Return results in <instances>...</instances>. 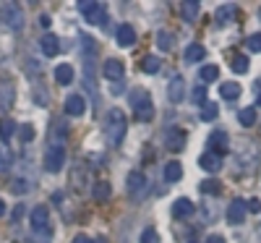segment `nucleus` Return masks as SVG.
Returning a JSON list of instances; mask_svg holds the SVG:
<instances>
[{
    "label": "nucleus",
    "mask_w": 261,
    "mask_h": 243,
    "mask_svg": "<svg viewBox=\"0 0 261 243\" xmlns=\"http://www.w3.org/2000/svg\"><path fill=\"white\" fill-rule=\"evenodd\" d=\"M125 131H128V115L123 113L120 107H110L105 115V136L110 147H120L125 139Z\"/></svg>",
    "instance_id": "f257e3e1"
},
{
    "label": "nucleus",
    "mask_w": 261,
    "mask_h": 243,
    "mask_svg": "<svg viewBox=\"0 0 261 243\" xmlns=\"http://www.w3.org/2000/svg\"><path fill=\"white\" fill-rule=\"evenodd\" d=\"M258 162H261V149H258L256 141L243 139L241 144L235 147V165H238V170L251 173V170H256Z\"/></svg>",
    "instance_id": "f03ea898"
},
{
    "label": "nucleus",
    "mask_w": 261,
    "mask_h": 243,
    "mask_svg": "<svg viewBox=\"0 0 261 243\" xmlns=\"http://www.w3.org/2000/svg\"><path fill=\"white\" fill-rule=\"evenodd\" d=\"M128 102H130V110H134L139 123H149L154 118V102H151V94L146 89H130Z\"/></svg>",
    "instance_id": "7ed1b4c3"
},
{
    "label": "nucleus",
    "mask_w": 261,
    "mask_h": 243,
    "mask_svg": "<svg viewBox=\"0 0 261 243\" xmlns=\"http://www.w3.org/2000/svg\"><path fill=\"white\" fill-rule=\"evenodd\" d=\"M0 21H3V27L11 29V32H21L24 29V8H21L18 3H3L0 6Z\"/></svg>",
    "instance_id": "20e7f679"
},
{
    "label": "nucleus",
    "mask_w": 261,
    "mask_h": 243,
    "mask_svg": "<svg viewBox=\"0 0 261 243\" xmlns=\"http://www.w3.org/2000/svg\"><path fill=\"white\" fill-rule=\"evenodd\" d=\"M42 165H45L47 173H60L63 165H65V147L63 144H50L45 149V157H42Z\"/></svg>",
    "instance_id": "39448f33"
},
{
    "label": "nucleus",
    "mask_w": 261,
    "mask_h": 243,
    "mask_svg": "<svg viewBox=\"0 0 261 243\" xmlns=\"http://www.w3.org/2000/svg\"><path fill=\"white\" fill-rule=\"evenodd\" d=\"M125 191L130 199H144V193L149 191V181L141 170H130L125 175Z\"/></svg>",
    "instance_id": "423d86ee"
},
{
    "label": "nucleus",
    "mask_w": 261,
    "mask_h": 243,
    "mask_svg": "<svg viewBox=\"0 0 261 243\" xmlns=\"http://www.w3.org/2000/svg\"><path fill=\"white\" fill-rule=\"evenodd\" d=\"M79 11L84 16L86 24H105V18H107V8L102 3H94V0H86V3H79Z\"/></svg>",
    "instance_id": "0eeeda50"
},
{
    "label": "nucleus",
    "mask_w": 261,
    "mask_h": 243,
    "mask_svg": "<svg viewBox=\"0 0 261 243\" xmlns=\"http://www.w3.org/2000/svg\"><path fill=\"white\" fill-rule=\"evenodd\" d=\"M71 186L76 193H86V188H92V173L84 162H76L71 167Z\"/></svg>",
    "instance_id": "6e6552de"
},
{
    "label": "nucleus",
    "mask_w": 261,
    "mask_h": 243,
    "mask_svg": "<svg viewBox=\"0 0 261 243\" xmlns=\"http://www.w3.org/2000/svg\"><path fill=\"white\" fill-rule=\"evenodd\" d=\"M102 74H105V79L110 81V84H120L123 76H125V65L118 58H107L105 65H102Z\"/></svg>",
    "instance_id": "1a4fd4ad"
},
{
    "label": "nucleus",
    "mask_w": 261,
    "mask_h": 243,
    "mask_svg": "<svg viewBox=\"0 0 261 243\" xmlns=\"http://www.w3.org/2000/svg\"><path fill=\"white\" fill-rule=\"evenodd\" d=\"M206 141H209V152L217 154V157H222V154L230 152V136L225 134V131H212Z\"/></svg>",
    "instance_id": "9d476101"
},
{
    "label": "nucleus",
    "mask_w": 261,
    "mask_h": 243,
    "mask_svg": "<svg viewBox=\"0 0 261 243\" xmlns=\"http://www.w3.org/2000/svg\"><path fill=\"white\" fill-rule=\"evenodd\" d=\"M167 100L170 105H180L186 100V79L183 76H172L167 84Z\"/></svg>",
    "instance_id": "9b49d317"
},
{
    "label": "nucleus",
    "mask_w": 261,
    "mask_h": 243,
    "mask_svg": "<svg viewBox=\"0 0 261 243\" xmlns=\"http://www.w3.org/2000/svg\"><path fill=\"white\" fill-rule=\"evenodd\" d=\"M63 113L65 115H71V118H81L86 113V100L81 94H71V97H65L63 102Z\"/></svg>",
    "instance_id": "f8f14e48"
},
{
    "label": "nucleus",
    "mask_w": 261,
    "mask_h": 243,
    "mask_svg": "<svg viewBox=\"0 0 261 243\" xmlns=\"http://www.w3.org/2000/svg\"><path fill=\"white\" fill-rule=\"evenodd\" d=\"M47 223H50V207L47 204H37L32 209V230L34 233H42V230L47 228Z\"/></svg>",
    "instance_id": "ddd939ff"
},
{
    "label": "nucleus",
    "mask_w": 261,
    "mask_h": 243,
    "mask_svg": "<svg viewBox=\"0 0 261 243\" xmlns=\"http://www.w3.org/2000/svg\"><path fill=\"white\" fill-rule=\"evenodd\" d=\"M246 214H248V207H246L243 199H232L230 207H227V223L230 225H241L246 220Z\"/></svg>",
    "instance_id": "4468645a"
},
{
    "label": "nucleus",
    "mask_w": 261,
    "mask_h": 243,
    "mask_svg": "<svg viewBox=\"0 0 261 243\" xmlns=\"http://www.w3.org/2000/svg\"><path fill=\"white\" fill-rule=\"evenodd\" d=\"M186 131L183 128H170L167 134H165V144H167V149H172V152H183L186 149Z\"/></svg>",
    "instance_id": "2eb2a0df"
},
{
    "label": "nucleus",
    "mask_w": 261,
    "mask_h": 243,
    "mask_svg": "<svg viewBox=\"0 0 261 243\" xmlns=\"http://www.w3.org/2000/svg\"><path fill=\"white\" fill-rule=\"evenodd\" d=\"M39 50L45 53V58H55L60 53V37L53 32H45V37L39 39Z\"/></svg>",
    "instance_id": "dca6fc26"
},
{
    "label": "nucleus",
    "mask_w": 261,
    "mask_h": 243,
    "mask_svg": "<svg viewBox=\"0 0 261 243\" xmlns=\"http://www.w3.org/2000/svg\"><path fill=\"white\" fill-rule=\"evenodd\" d=\"M115 42H118V47H134L136 45V29L128 24H120L115 29Z\"/></svg>",
    "instance_id": "f3484780"
},
{
    "label": "nucleus",
    "mask_w": 261,
    "mask_h": 243,
    "mask_svg": "<svg viewBox=\"0 0 261 243\" xmlns=\"http://www.w3.org/2000/svg\"><path fill=\"white\" fill-rule=\"evenodd\" d=\"M32 188H34V178H32V175H24V173L13 175V181H11V191H13L16 196H24V193H29Z\"/></svg>",
    "instance_id": "a211bd4d"
},
{
    "label": "nucleus",
    "mask_w": 261,
    "mask_h": 243,
    "mask_svg": "<svg viewBox=\"0 0 261 243\" xmlns=\"http://www.w3.org/2000/svg\"><path fill=\"white\" fill-rule=\"evenodd\" d=\"M193 212H196V204L191 202V199H186V196L175 199V204H172V217H175V220H186Z\"/></svg>",
    "instance_id": "6ab92c4d"
},
{
    "label": "nucleus",
    "mask_w": 261,
    "mask_h": 243,
    "mask_svg": "<svg viewBox=\"0 0 261 243\" xmlns=\"http://www.w3.org/2000/svg\"><path fill=\"white\" fill-rule=\"evenodd\" d=\"M13 102H16L13 84H11V81H3V84H0V110H3V113H8V110L13 107Z\"/></svg>",
    "instance_id": "aec40b11"
},
{
    "label": "nucleus",
    "mask_w": 261,
    "mask_h": 243,
    "mask_svg": "<svg viewBox=\"0 0 261 243\" xmlns=\"http://www.w3.org/2000/svg\"><path fill=\"white\" fill-rule=\"evenodd\" d=\"M178 8H180V16H183V21H188V24H193V21L199 18L201 3H199V0H186V3H180Z\"/></svg>",
    "instance_id": "412c9836"
},
{
    "label": "nucleus",
    "mask_w": 261,
    "mask_h": 243,
    "mask_svg": "<svg viewBox=\"0 0 261 243\" xmlns=\"http://www.w3.org/2000/svg\"><path fill=\"white\" fill-rule=\"evenodd\" d=\"M199 167L206 170V173H220L222 157H217V154H212V152H204L201 157H199Z\"/></svg>",
    "instance_id": "4be33fe9"
},
{
    "label": "nucleus",
    "mask_w": 261,
    "mask_h": 243,
    "mask_svg": "<svg viewBox=\"0 0 261 243\" xmlns=\"http://www.w3.org/2000/svg\"><path fill=\"white\" fill-rule=\"evenodd\" d=\"M154 42H157V47H160L162 53H170L172 47H175V34H172L170 29H160V32L154 34Z\"/></svg>",
    "instance_id": "5701e85b"
},
{
    "label": "nucleus",
    "mask_w": 261,
    "mask_h": 243,
    "mask_svg": "<svg viewBox=\"0 0 261 243\" xmlns=\"http://www.w3.org/2000/svg\"><path fill=\"white\" fill-rule=\"evenodd\" d=\"M235 21V6H220L214 13V24L217 27H227Z\"/></svg>",
    "instance_id": "b1692460"
},
{
    "label": "nucleus",
    "mask_w": 261,
    "mask_h": 243,
    "mask_svg": "<svg viewBox=\"0 0 261 243\" xmlns=\"http://www.w3.org/2000/svg\"><path fill=\"white\" fill-rule=\"evenodd\" d=\"M55 81H58L60 86H68V84H73V65H68V63H60V65H55Z\"/></svg>",
    "instance_id": "393cba45"
},
{
    "label": "nucleus",
    "mask_w": 261,
    "mask_h": 243,
    "mask_svg": "<svg viewBox=\"0 0 261 243\" xmlns=\"http://www.w3.org/2000/svg\"><path fill=\"white\" fill-rule=\"evenodd\" d=\"M162 175H165V181H167V183H178V181L183 178V167H180V162H175V160H170V162L165 165Z\"/></svg>",
    "instance_id": "a878e982"
},
{
    "label": "nucleus",
    "mask_w": 261,
    "mask_h": 243,
    "mask_svg": "<svg viewBox=\"0 0 261 243\" xmlns=\"http://www.w3.org/2000/svg\"><path fill=\"white\" fill-rule=\"evenodd\" d=\"M92 196L97 202H107V199L113 196V186L107 181H97V183H92Z\"/></svg>",
    "instance_id": "bb28decb"
},
{
    "label": "nucleus",
    "mask_w": 261,
    "mask_h": 243,
    "mask_svg": "<svg viewBox=\"0 0 261 243\" xmlns=\"http://www.w3.org/2000/svg\"><path fill=\"white\" fill-rule=\"evenodd\" d=\"M220 97L222 100H238V97H241V84H238V81L220 84Z\"/></svg>",
    "instance_id": "cd10ccee"
},
{
    "label": "nucleus",
    "mask_w": 261,
    "mask_h": 243,
    "mask_svg": "<svg viewBox=\"0 0 261 243\" xmlns=\"http://www.w3.org/2000/svg\"><path fill=\"white\" fill-rule=\"evenodd\" d=\"M206 58V50H204V45H188L186 47V55H183V60L191 65V63H199V60H204Z\"/></svg>",
    "instance_id": "c85d7f7f"
},
{
    "label": "nucleus",
    "mask_w": 261,
    "mask_h": 243,
    "mask_svg": "<svg viewBox=\"0 0 261 243\" xmlns=\"http://www.w3.org/2000/svg\"><path fill=\"white\" fill-rule=\"evenodd\" d=\"M199 115H201V120H204V123L214 120L217 115H220V105H217V102H209V100H206V102L201 105V113H199Z\"/></svg>",
    "instance_id": "c756f323"
},
{
    "label": "nucleus",
    "mask_w": 261,
    "mask_h": 243,
    "mask_svg": "<svg viewBox=\"0 0 261 243\" xmlns=\"http://www.w3.org/2000/svg\"><path fill=\"white\" fill-rule=\"evenodd\" d=\"M199 191L206 193V196H217V193L222 191V183H220V181H214V178H206V181L199 183Z\"/></svg>",
    "instance_id": "7c9ffc66"
},
{
    "label": "nucleus",
    "mask_w": 261,
    "mask_h": 243,
    "mask_svg": "<svg viewBox=\"0 0 261 243\" xmlns=\"http://www.w3.org/2000/svg\"><path fill=\"white\" fill-rule=\"evenodd\" d=\"M16 134V123L13 120H8V118H3L0 120V139H3V147L8 144V139Z\"/></svg>",
    "instance_id": "2f4dec72"
},
{
    "label": "nucleus",
    "mask_w": 261,
    "mask_h": 243,
    "mask_svg": "<svg viewBox=\"0 0 261 243\" xmlns=\"http://www.w3.org/2000/svg\"><path fill=\"white\" fill-rule=\"evenodd\" d=\"M13 167V152L8 147H0V173H8Z\"/></svg>",
    "instance_id": "473e14b6"
},
{
    "label": "nucleus",
    "mask_w": 261,
    "mask_h": 243,
    "mask_svg": "<svg viewBox=\"0 0 261 243\" xmlns=\"http://www.w3.org/2000/svg\"><path fill=\"white\" fill-rule=\"evenodd\" d=\"M199 79H201L204 84H209V81H217V79H220V68H217V65H201Z\"/></svg>",
    "instance_id": "72a5a7b5"
},
{
    "label": "nucleus",
    "mask_w": 261,
    "mask_h": 243,
    "mask_svg": "<svg viewBox=\"0 0 261 243\" xmlns=\"http://www.w3.org/2000/svg\"><path fill=\"white\" fill-rule=\"evenodd\" d=\"M238 120H241V126L251 128L256 123V107H243L241 113H238Z\"/></svg>",
    "instance_id": "f704fd0d"
},
{
    "label": "nucleus",
    "mask_w": 261,
    "mask_h": 243,
    "mask_svg": "<svg viewBox=\"0 0 261 243\" xmlns=\"http://www.w3.org/2000/svg\"><path fill=\"white\" fill-rule=\"evenodd\" d=\"M141 68H144V74H157V71L162 68V63H160L157 55H146L144 63H141Z\"/></svg>",
    "instance_id": "c9c22d12"
},
{
    "label": "nucleus",
    "mask_w": 261,
    "mask_h": 243,
    "mask_svg": "<svg viewBox=\"0 0 261 243\" xmlns=\"http://www.w3.org/2000/svg\"><path fill=\"white\" fill-rule=\"evenodd\" d=\"M65 136H68V128H65L60 120H55V126H53V141L50 144H63Z\"/></svg>",
    "instance_id": "e433bc0d"
},
{
    "label": "nucleus",
    "mask_w": 261,
    "mask_h": 243,
    "mask_svg": "<svg viewBox=\"0 0 261 243\" xmlns=\"http://www.w3.org/2000/svg\"><path fill=\"white\" fill-rule=\"evenodd\" d=\"M34 136H37V128L32 126V123H24L18 128V139L24 141V144H29V141H34Z\"/></svg>",
    "instance_id": "4c0bfd02"
},
{
    "label": "nucleus",
    "mask_w": 261,
    "mask_h": 243,
    "mask_svg": "<svg viewBox=\"0 0 261 243\" xmlns=\"http://www.w3.org/2000/svg\"><path fill=\"white\" fill-rule=\"evenodd\" d=\"M230 68H232L235 74H246V71H248V58H246V55H235L232 63H230Z\"/></svg>",
    "instance_id": "58836bf2"
},
{
    "label": "nucleus",
    "mask_w": 261,
    "mask_h": 243,
    "mask_svg": "<svg viewBox=\"0 0 261 243\" xmlns=\"http://www.w3.org/2000/svg\"><path fill=\"white\" fill-rule=\"evenodd\" d=\"M191 100H193V105H204L206 102V86L204 84L193 86V89H191Z\"/></svg>",
    "instance_id": "ea45409f"
},
{
    "label": "nucleus",
    "mask_w": 261,
    "mask_h": 243,
    "mask_svg": "<svg viewBox=\"0 0 261 243\" xmlns=\"http://www.w3.org/2000/svg\"><path fill=\"white\" fill-rule=\"evenodd\" d=\"M139 243H160V233H157L154 228H146V230L141 233Z\"/></svg>",
    "instance_id": "a19ab883"
},
{
    "label": "nucleus",
    "mask_w": 261,
    "mask_h": 243,
    "mask_svg": "<svg viewBox=\"0 0 261 243\" xmlns=\"http://www.w3.org/2000/svg\"><path fill=\"white\" fill-rule=\"evenodd\" d=\"M246 47H248L251 53H261V34H251V37L246 39Z\"/></svg>",
    "instance_id": "79ce46f5"
},
{
    "label": "nucleus",
    "mask_w": 261,
    "mask_h": 243,
    "mask_svg": "<svg viewBox=\"0 0 261 243\" xmlns=\"http://www.w3.org/2000/svg\"><path fill=\"white\" fill-rule=\"evenodd\" d=\"M34 100H37V105L39 107H47V100H50V94H47V89L42 92L39 86H34Z\"/></svg>",
    "instance_id": "37998d69"
},
{
    "label": "nucleus",
    "mask_w": 261,
    "mask_h": 243,
    "mask_svg": "<svg viewBox=\"0 0 261 243\" xmlns=\"http://www.w3.org/2000/svg\"><path fill=\"white\" fill-rule=\"evenodd\" d=\"M246 207H248V212H253V214H256V212H261V202H258V199H251V202H248Z\"/></svg>",
    "instance_id": "c03bdc74"
},
{
    "label": "nucleus",
    "mask_w": 261,
    "mask_h": 243,
    "mask_svg": "<svg viewBox=\"0 0 261 243\" xmlns=\"http://www.w3.org/2000/svg\"><path fill=\"white\" fill-rule=\"evenodd\" d=\"M71 243H94V238H89V235H86V233H79Z\"/></svg>",
    "instance_id": "a18cd8bd"
},
{
    "label": "nucleus",
    "mask_w": 261,
    "mask_h": 243,
    "mask_svg": "<svg viewBox=\"0 0 261 243\" xmlns=\"http://www.w3.org/2000/svg\"><path fill=\"white\" fill-rule=\"evenodd\" d=\"M50 24H53V18H50L47 13H42V16H39V27H42V29H50Z\"/></svg>",
    "instance_id": "49530a36"
},
{
    "label": "nucleus",
    "mask_w": 261,
    "mask_h": 243,
    "mask_svg": "<svg viewBox=\"0 0 261 243\" xmlns=\"http://www.w3.org/2000/svg\"><path fill=\"white\" fill-rule=\"evenodd\" d=\"M206 243H225V238H222V235H209Z\"/></svg>",
    "instance_id": "de8ad7c7"
},
{
    "label": "nucleus",
    "mask_w": 261,
    "mask_h": 243,
    "mask_svg": "<svg viewBox=\"0 0 261 243\" xmlns=\"http://www.w3.org/2000/svg\"><path fill=\"white\" fill-rule=\"evenodd\" d=\"M3 214H6V202L0 199V217H3Z\"/></svg>",
    "instance_id": "09e8293b"
},
{
    "label": "nucleus",
    "mask_w": 261,
    "mask_h": 243,
    "mask_svg": "<svg viewBox=\"0 0 261 243\" xmlns=\"http://www.w3.org/2000/svg\"><path fill=\"white\" fill-rule=\"evenodd\" d=\"M256 102H258V105H261V92H258V100H256Z\"/></svg>",
    "instance_id": "8fccbe9b"
}]
</instances>
